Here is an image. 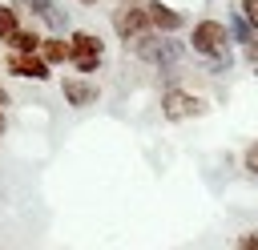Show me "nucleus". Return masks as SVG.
I'll use <instances>...</instances> for the list:
<instances>
[{
    "label": "nucleus",
    "mask_w": 258,
    "mask_h": 250,
    "mask_svg": "<svg viewBox=\"0 0 258 250\" xmlns=\"http://www.w3.org/2000/svg\"><path fill=\"white\" fill-rule=\"evenodd\" d=\"M189 44H194V52H198V56H210L214 73L230 65V28H226L222 20H198V24H194Z\"/></svg>",
    "instance_id": "obj_1"
},
{
    "label": "nucleus",
    "mask_w": 258,
    "mask_h": 250,
    "mask_svg": "<svg viewBox=\"0 0 258 250\" xmlns=\"http://www.w3.org/2000/svg\"><path fill=\"white\" fill-rule=\"evenodd\" d=\"M125 48H133L141 60H149V65H177L181 60V40H169V32H141V36H133V40H125Z\"/></svg>",
    "instance_id": "obj_2"
},
{
    "label": "nucleus",
    "mask_w": 258,
    "mask_h": 250,
    "mask_svg": "<svg viewBox=\"0 0 258 250\" xmlns=\"http://www.w3.org/2000/svg\"><path fill=\"white\" fill-rule=\"evenodd\" d=\"M105 56V44L93 36V32H73L69 36V65H77L81 73H93Z\"/></svg>",
    "instance_id": "obj_3"
},
{
    "label": "nucleus",
    "mask_w": 258,
    "mask_h": 250,
    "mask_svg": "<svg viewBox=\"0 0 258 250\" xmlns=\"http://www.w3.org/2000/svg\"><path fill=\"white\" fill-rule=\"evenodd\" d=\"M153 24H149V12H145V4H133V0H125L117 12H113V32L121 36V40H133V36H141V32H149Z\"/></svg>",
    "instance_id": "obj_4"
},
{
    "label": "nucleus",
    "mask_w": 258,
    "mask_h": 250,
    "mask_svg": "<svg viewBox=\"0 0 258 250\" xmlns=\"http://www.w3.org/2000/svg\"><path fill=\"white\" fill-rule=\"evenodd\" d=\"M198 113H206L202 97H194L185 89H165L161 93V117L165 121H185V117H198Z\"/></svg>",
    "instance_id": "obj_5"
},
{
    "label": "nucleus",
    "mask_w": 258,
    "mask_h": 250,
    "mask_svg": "<svg viewBox=\"0 0 258 250\" xmlns=\"http://www.w3.org/2000/svg\"><path fill=\"white\" fill-rule=\"evenodd\" d=\"M52 65L40 56V52H20V48H12L8 52V73L12 77H28V81H48L52 73H48Z\"/></svg>",
    "instance_id": "obj_6"
},
{
    "label": "nucleus",
    "mask_w": 258,
    "mask_h": 250,
    "mask_svg": "<svg viewBox=\"0 0 258 250\" xmlns=\"http://www.w3.org/2000/svg\"><path fill=\"white\" fill-rule=\"evenodd\" d=\"M60 93H64V101L73 105V109H89V105H97V85H89L85 77H64V85H60Z\"/></svg>",
    "instance_id": "obj_7"
},
{
    "label": "nucleus",
    "mask_w": 258,
    "mask_h": 250,
    "mask_svg": "<svg viewBox=\"0 0 258 250\" xmlns=\"http://www.w3.org/2000/svg\"><path fill=\"white\" fill-rule=\"evenodd\" d=\"M145 12H149V24L157 32H177L185 24V16L177 8H169V4H161V0H145Z\"/></svg>",
    "instance_id": "obj_8"
},
{
    "label": "nucleus",
    "mask_w": 258,
    "mask_h": 250,
    "mask_svg": "<svg viewBox=\"0 0 258 250\" xmlns=\"http://www.w3.org/2000/svg\"><path fill=\"white\" fill-rule=\"evenodd\" d=\"M12 8H24V12H32V16H40V20H48V24L56 28V32H60V28L69 24V20H64V12H60V8L52 4V0H16Z\"/></svg>",
    "instance_id": "obj_9"
},
{
    "label": "nucleus",
    "mask_w": 258,
    "mask_h": 250,
    "mask_svg": "<svg viewBox=\"0 0 258 250\" xmlns=\"http://www.w3.org/2000/svg\"><path fill=\"white\" fill-rule=\"evenodd\" d=\"M40 56H44L48 65H64V60H69V40H60V36H40Z\"/></svg>",
    "instance_id": "obj_10"
},
{
    "label": "nucleus",
    "mask_w": 258,
    "mask_h": 250,
    "mask_svg": "<svg viewBox=\"0 0 258 250\" xmlns=\"http://www.w3.org/2000/svg\"><path fill=\"white\" fill-rule=\"evenodd\" d=\"M8 44L20 48V52H40V32L36 28H12L8 32Z\"/></svg>",
    "instance_id": "obj_11"
},
{
    "label": "nucleus",
    "mask_w": 258,
    "mask_h": 250,
    "mask_svg": "<svg viewBox=\"0 0 258 250\" xmlns=\"http://www.w3.org/2000/svg\"><path fill=\"white\" fill-rule=\"evenodd\" d=\"M230 32H234V40H242V44H246V40L254 36V24H250V20L242 16V8H238V12L230 16Z\"/></svg>",
    "instance_id": "obj_12"
},
{
    "label": "nucleus",
    "mask_w": 258,
    "mask_h": 250,
    "mask_svg": "<svg viewBox=\"0 0 258 250\" xmlns=\"http://www.w3.org/2000/svg\"><path fill=\"white\" fill-rule=\"evenodd\" d=\"M12 28H16V8L12 4H0V40H8Z\"/></svg>",
    "instance_id": "obj_13"
},
{
    "label": "nucleus",
    "mask_w": 258,
    "mask_h": 250,
    "mask_svg": "<svg viewBox=\"0 0 258 250\" xmlns=\"http://www.w3.org/2000/svg\"><path fill=\"white\" fill-rule=\"evenodd\" d=\"M242 165H246V173H250V177H258V141H254V145L246 149V157H242Z\"/></svg>",
    "instance_id": "obj_14"
},
{
    "label": "nucleus",
    "mask_w": 258,
    "mask_h": 250,
    "mask_svg": "<svg viewBox=\"0 0 258 250\" xmlns=\"http://www.w3.org/2000/svg\"><path fill=\"white\" fill-rule=\"evenodd\" d=\"M238 8H242V16L258 28V0H238Z\"/></svg>",
    "instance_id": "obj_15"
},
{
    "label": "nucleus",
    "mask_w": 258,
    "mask_h": 250,
    "mask_svg": "<svg viewBox=\"0 0 258 250\" xmlns=\"http://www.w3.org/2000/svg\"><path fill=\"white\" fill-rule=\"evenodd\" d=\"M246 60H250V65H258V28H254V36L246 40Z\"/></svg>",
    "instance_id": "obj_16"
},
{
    "label": "nucleus",
    "mask_w": 258,
    "mask_h": 250,
    "mask_svg": "<svg viewBox=\"0 0 258 250\" xmlns=\"http://www.w3.org/2000/svg\"><path fill=\"white\" fill-rule=\"evenodd\" d=\"M234 246H238V250H258V234H242Z\"/></svg>",
    "instance_id": "obj_17"
},
{
    "label": "nucleus",
    "mask_w": 258,
    "mask_h": 250,
    "mask_svg": "<svg viewBox=\"0 0 258 250\" xmlns=\"http://www.w3.org/2000/svg\"><path fill=\"white\" fill-rule=\"evenodd\" d=\"M4 105H8V89H0V109H4Z\"/></svg>",
    "instance_id": "obj_18"
},
{
    "label": "nucleus",
    "mask_w": 258,
    "mask_h": 250,
    "mask_svg": "<svg viewBox=\"0 0 258 250\" xmlns=\"http://www.w3.org/2000/svg\"><path fill=\"white\" fill-rule=\"evenodd\" d=\"M4 129H8V125H4V109H0V137H4Z\"/></svg>",
    "instance_id": "obj_19"
},
{
    "label": "nucleus",
    "mask_w": 258,
    "mask_h": 250,
    "mask_svg": "<svg viewBox=\"0 0 258 250\" xmlns=\"http://www.w3.org/2000/svg\"><path fill=\"white\" fill-rule=\"evenodd\" d=\"M81 4H97V0H81Z\"/></svg>",
    "instance_id": "obj_20"
},
{
    "label": "nucleus",
    "mask_w": 258,
    "mask_h": 250,
    "mask_svg": "<svg viewBox=\"0 0 258 250\" xmlns=\"http://www.w3.org/2000/svg\"><path fill=\"white\" fill-rule=\"evenodd\" d=\"M121 4H125V0H121Z\"/></svg>",
    "instance_id": "obj_21"
}]
</instances>
